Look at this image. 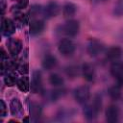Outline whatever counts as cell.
Listing matches in <instances>:
<instances>
[{"mask_svg": "<svg viewBox=\"0 0 123 123\" xmlns=\"http://www.w3.org/2000/svg\"><path fill=\"white\" fill-rule=\"evenodd\" d=\"M102 110V97L100 94H95L92 102L89 104H85L83 113L86 120L92 121L95 120L98 116V113Z\"/></svg>", "mask_w": 123, "mask_h": 123, "instance_id": "1", "label": "cell"}, {"mask_svg": "<svg viewBox=\"0 0 123 123\" xmlns=\"http://www.w3.org/2000/svg\"><path fill=\"white\" fill-rule=\"evenodd\" d=\"M104 49H105V46H104L103 42L97 38L91 37L86 42V53L88 54V56L91 58L98 57L104 51Z\"/></svg>", "mask_w": 123, "mask_h": 123, "instance_id": "2", "label": "cell"}, {"mask_svg": "<svg viewBox=\"0 0 123 123\" xmlns=\"http://www.w3.org/2000/svg\"><path fill=\"white\" fill-rule=\"evenodd\" d=\"M80 23L76 19H68L62 26H61V33L68 37H74L79 34Z\"/></svg>", "mask_w": 123, "mask_h": 123, "instance_id": "3", "label": "cell"}, {"mask_svg": "<svg viewBox=\"0 0 123 123\" xmlns=\"http://www.w3.org/2000/svg\"><path fill=\"white\" fill-rule=\"evenodd\" d=\"M76 50V45L73 42L72 39L65 37V38H62L59 43H58V51L60 52L61 55L64 56V57H69L72 56L74 54Z\"/></svg>", "mask_w": 123, "mask_h": 123, "instance_id": "4", "label": "cell"}, {"mask_svg": "<svg viewBox=\"0 0 123 123\" xmlns=\"http://www.w3.org/2000/svg\"><path fill=\"white\" fill-rule=\"evenodd\" d=\"M73 94H74V98L77 103L81 105H85L90 99V88L89 86L83 85V86L76 87L74 89Z\"/></svg>", "mask_w": 123, "mask_h": 123, "instance_id": "5", "label": "cell"}, {"mask_svg": "<svg viewBox=\"0 0 123 123\" xmlns=\"http://www.w3.org/2000/svg\"><path fill=\"white\" fill-rule=\"evenodd\" d=\"M16 30V24L15 22L11 19V18H4L2 17L1 19V33L3 36L5 37H11L12 35H13L15 33Z\"/></svg>", "mask_w": 123, "mask_h": 123, "instance_id": "6", "label": "cell"}, {"mask_svg": "<svg viewBox=\"0 0 123 123\" xmlns=\"http://www.w3.org/2000/svg\"><path fill=\"white\" fill-rule=\"evenodd\" d=\"M30 89L32 90L33 93L43 92V88H42V75H41V72L39 70H35L33 72Z\"/></svg>", "mask_w": 123, "mask_h": 123, "instance_id": "7", "label": "cell"}, {"mask_svg": "<svg viewBox=\"0 0 123 123\" xmlns=\"http://www.w3.org/2000/svg\"><path fill=\"white\" fill-rule=\"evenodd\" d=\"M61 12V7L58 2L52 0L47 3V5L43 9V15L45 18H53L56 17Z\"/></svg>", "mask_w": 123, "mask_h": 123, "instance_id": "8", "label": "cell"}, {"mask_svg": "<svg viewBox=\"0 0 123 123\" xmlns=\"http://www.w3.org/2000/svg\"><path fill=\"white\" fill-rule=\"evenodd\" d=\"M7 47L9 50V53L12 57H16L22 50L23 44L22 41L17 37H10L7 41Z\"/></svg>", "mask_w": 123, "mask_h": 123, "instance_id": "9", "label": "cell"}, {"mask_svg": "<svg viewBox=\"0 0 123 123\" xmlns=\"http://www.w3.org/2000/svg\"><path fill=\"white\" fill-rule=\"evenodd\" d=\"M119 114H120L119 108L116 105H110L107 107L105 111L106 121L110 123H115L119 119Z\"/></svg>", "mask_w": 123, "mask_h": 123, "instance_id": "10", "label": "cell"}, {"mask_svg": "<svg viewBox=\"0 0 123 123\" xmlns=\"http://www.w3.org/2000/svg\"><path fill=\"white\" fill-rule=\"evenodd\" d=\"M45 29V23L41 19H33L29 25V33L31 36H38Z\"/></svg>", "mask_w": 123, "mask_h": 123, "instance_id": "11", "label": "cell"}, {"mask_svg": "<svg viewBox=\"0 0 123 123\" xmlns=\"http://www.w3.org/2000/svg\"><path fill=\"white\" fill-rule=\"evenodd\" d=\"M83 78L86 82H93L95 79V68L89 62H85L81 68Z\"/></svg>", "mask_w": 123, "mask_h": 123, "instance_id": "12", "label": "cell"}, {"mask_svg": "<svg viewBox=\"0 0 123 123\" xmlns=\"http://www.w3.org/2000/svg\"><path fill=\"white\" fill-rule=\"evenodd\" d=\"M122 54H123L122 48L117 45L111 46L106 50V58L111 62L118 61L120 59V57L122 56Z\"/></svg>", "mask_w": 123, "mask_h": 123, "instance_id": "13", "label": "cell"}, {"mask_svg": "<svg viewBox=\"0 0 123 123\" xmlns=\"http://www.w3.org/2000/svg\"><path fill=\"white\" fill-rule=\"evenodd\" d=\"M58 64V60L54 55L47 54L44 56V58L41 61V66L45 70H52L54 69Z\"/></svg>", "mask_w": 123, "mask_h": 123, "instance_id": "14", "label": "cell"}, {"mask_svg": "<svg viewBox=\"0 0 123 123\" xmlns=\"http://www.w3.org/2000/svg\"><path fill=\"white\" fill-rule=\"evenodd\" d=\"M10 111L13 116H21L23 114V106L18 98H13L10 102Z\"/></svg>", "mask_w": 123, "mask_h": 123, "instance_id": "15", "label": "cell"}, {"mask_svg": "<svg viewBox=\"0 0 123 123\" xmlns=\"http://www.w3.org/2000/svg\"><path fill=\"white\" fill-rule=\"evenodd\" d=\"M62 11L63 17L71 19L75 15V13L77 12V6L74 3H72V2H66L62 6Z\"/></svg>", "mask_w": 123, "mask_h": 123, "instance_id": "16", "label": "cell"}, {"mask_svg": "<svg viewBox=\"0 0 123 123\" xmlns=\"http://www.w3.org/2000/svg\"><path fill=\"white\" fill-rule=\"evenodd\" d=\"M110 73L112 77L118 78L123 75V62L115 61L111 63L110 67Z\"/></svg>", "mask_w": 123, "mask_h": 123, "instance_id": "17", "label": "cell"}, {"mask_svg": "<svg viewBox=\"0 0 123 123\" xmlns=\"http://www.w3.org/2000/svg\"><path fill=\"white\" fill-rule=\"evenodd\" d=\"M30 116L33 121H37L41 115V107L36 102H32L30 105Z\"/></svg>", "mask_w": 123, "mask_h": 123, "instance_id": "18", "label": "cell"}, {"mask_svg": "<svg viewBox=\"0 0 123 123\" xmlns=\"http://www.w3.org/2000/svg\"><path fill=\"white\" fill-rule=\"evenodd\" d=\"M30 86H31L30 79H29L26 75H22V77L17 80L16 86H17V88H18L20 91H22V92H27V91H29Z\"/></svg>", "mask_w": 123, "mask_h": 123, "instance_id": "19", "label": "cell"}, {"mask_svg": "<svg viewBox=\"0 0 123 123\" xmlns=\"http://www.w3.org/2000/svg\"><path fill=\"white\" fill-rule=\"evenodd\" d=\"M49 84L54 87H62L64 85V79L58 73H52L49 76Z\"/></svg>", "mask_w": 123, "mask_h": 123, "instance_id": "20", "label": "cell"}, {"mask_svg": "<svg viewBox=\"0 0 123 123\" xmlns=\"http://www.w3.org/2000/svg\"><path fill=\"white\" fill-rule=\"evenodd\" d=\"M108 95L113 101L119 100L121 98V87L117 85H113L110 86L108 88Z\"/></svg>", "mask_w": 123, "mask_h": 123, "instance_id": "21", "label": "cell"}, {"mask_svg": "<svg viewBox=\"0 0 123 123\" xmlns=\"http://www.w3.org/2000/svg\"><path fill=\"white\" fill-rule=\"evenodd\" d=\"M28 18H29V16L27 14H25V13H23V12H21L19 11V12H14V19H13V21L15 22L16 26L22 27L26 23H28Z\"/></svg>", "mask_w": 123, "mask_h": 123, "instance_id": "22", "label": "cell"}, {"mask_svg": "<svg viewBox=\"0 0 123 123\" xmlns=\"http://www.w3.org/2000/svg\"><path fill=\"white\" fill-rule=\"evenodd\" d=\"M17 77H16V75L12 72V71H10V72H8V73H6L5 75H4V84H5V86H15L16 85V83H17Z\"/></svg>", "mask_w": 123, "mask_h": 123, "instance_id": "23", "label": "cell"}, {"mask_svg": "<svg viewBox=\"0 0 123 123\" xmlns=\"http://www.w3.org/2000/svg\"><path fill=\"white\" fill-rule=\"evenodd\" d=\"M40 13H43V9L39 4H34L31 6L30 11H29V14H30L29 16L36 17Z\"/></svg>", "mask_w": 123, "mask_h": 123, "instance_id": "24", "label": "cell"}, {"mask_svg": "<svg viewBox=\"0 0 123 123\" xmlns=\"http://www.w3.org/2000/svg\"><path fill=\"white\" fill-rule=\"evenodd\" d=\"M113 14L115 16H123V0H118L113 7Z\"/></svg>", "mask_w": 123, "mask_h": 123, "instance_id": "25", "label": "cell"}, {"mask_svg": "<svg viewBox=\"0 0 123 123\" xmlns=\"http://www.w3.org/2000/svg\"><path fill=\"white\" fill-rule=\"evenodd\" d=\"M65 72H66V74H67L68 77L75 78L79 74V67L77 65H69V66L66 67Z\"/></svg>", "mask_w": 123, "mask_h": 123, "instance_id": "26", "label": "cell"}, {"mask_svg": "<svg viewBox=\"0 0 123 123\" xmlns=\"http://www.w3.org/2000/svg\"><path fill=\"white\" fill-rule=\"evenodd\" d=\"M17 70H18V72L21 75L28 74V72H29V65H28V63H20L18 68H17Z\"/></svg>", "mask_w": 123, "mask_h": 123, "instance_id": "27", "label": "cell"}, {"mask_svg": "<svg viewBox=\"0 0 123 123\" xmlns=\"http://www.w3.org/2000/svg\"><path fill=\"white\" fill-rule=\"evenodd\" d=\"M8 113V109H7V106L4 102V100H0V115L1 117H5Z\"/></svg>", "mask_w": 123, "mask_h": 123, "instance_id": "28", "label": "cell"}, {"mask_svg": "<svg viewBox=\"0 0 123 123\" xmlns=\"http://www.w3.org/2000/svg\"><path fill=\"white\" fill-rule=\"evenodd\" d=\"M0 57H1V61H8V60H9L8 53L5 51L4 48H1V54H0Z\"/></svg>", "mask_w": 123, "mask_h": 123, "instance_id": "29", "label": "cell"}, {"mask_svg": "<svg viewBox=\"0 0 123 123\" xmlns=\"http://www.w3.org/2000/svg\"><path fill=\"white\" fill-rule=\"evenodd\" d=\"M0 8H1V15H2V17H3V15L5 14V11H6V4H5L4 0H1Z\"/></svg>", "mask_w": 123, "mask_h": 123, "instance_id": "30", "label": "cell"}, {"mask_svg": "<svg viewBox=\"0 0 123 123\" xmlns=\"http://www.w3.org/2000/svg\"><path fill=\"white\" fill-rule=\"evenodd\" d=\"M116 80H117V86H119L121 88L123 87V75L122 76H120V77H118V78H116Z\"/></svg>", "mask_w": 123, "mask_h": 123, "instance_id": "31", "label": "cell"}, {"mask_svg": "<svg viewBox=\"0 0 123 123\" xmlns=\"http://www.w3.org/2000/svg\"><path fill=\"white\" fill-rule=\"evenodd\" d=\"M108 0H91L92 3H95V4H101V3H105L107 2Z\"/></svg>", "mask_w": 123, "mask_h": 123, "instance_id": "32", "label": "cell"}, {"mask_svg": "<svg viewBox=\"0 0 123 123\" xmlns=\"http://www.w3.org/2000/svg\"><path fill=\"white\" fill-rule=\"evenodd\" d=\"M23 122H29V117H24L23 118Z\"/></svg>", "mask_w": 123, "mask_h": 123, "instance_id": "33", "label": "cell"}, {"mask_svg": "<svg viewBox=\"0 0 123 123\" xmlns=\"http://www.w3.org/2000/svg\"><path fill=\"white\" fill-rule=\"evenodd\" d=\"M17 1H18V0H17Z\"/></svg>", "mask_w": 123, "mask_h": 123, "instance_id": "34", "label": "cell"}]
</instances>
